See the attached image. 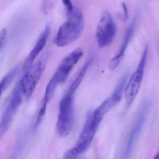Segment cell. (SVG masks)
<instances>
[{"label":"cell","mask_w":159,"mask_h":159,"mask_svg":"<svg viewBox=\"0 0 159 159\" xmlns=\"http://www.w3.org/2000/svg\"><path fill=\"white\" fill-rule=\"evenodd\" d=\"M92 62L87 60L78 72L69 89L61 100L57 123V130L61 137L68 136L74 125V100L75 93L82 82Z\"/></svg>","instance_id":"cell-1"},{"label":"cell","mask_w":159,"mask_h":159,"mask_svg":"<svg viewBox=\"0 0 159 159\" xmlns=\"http://www.w3.org/2000/svg\"><path fill=\"white\" fill-rule=\"evenodd\" d=\"M103 118L95 115L93 110L88 112L87 119L75 145L65 153L63 159H76L87 151L92 142Z\"/></svg>","instance_id":"cell-2"},{"label":"cell","mask_w":159,"mask_h":159,"mask_svg":"<svg viewBox=\"0 0 159 159\" xmlns=\"http://www.w3.org/2000/svg\"><path fill=\"white\" fill-rule=\"evenodd\" d=\"M68 16V20L60 27L54 40V43L59 47L67 46L76 41L84 28V16L79 8H74Z\"/></svg>","instance_id":"cell-3"},{"label":"cell","mask_w":159,"mask_h":159,"mask_svg":"<svg viewBox=\"0 0 159 159\" xmlns=\"http://www.w3.org/2000/svg\"><path fill=\"white\" fill-rule=\"evenodd\" d=\"M47 56L42 55L33 63L19 82L24 98L30 99L35 90L46 66Z\"/></svg>","instance_id":"cell-4"},{"label":"cell","mask_w":159,"mask_h":159,"mask_svg":"<svg viewBox=\"0 0 159 159\" xmlns=\"http://www.w3.org/2000/svg\"><path fill=\"white\" fill-rule=\"evenodd\" d=\"M83 54V49L78 48L64 57L48 84L57 89L59 85L64 83Z\"/></svg>","instance_id":"cell-5"},{"label":"cell","mask_w":159,"mask_h":159,"mask_svg":"<svg viewBox=\"0 0 159 159\" xmlns=\"http://www.w3.org/2000/svg\"><path fill=\"white\" fill-rule=\"evenodd\" d=\"M148 51L149 45H147L143 51L138 67L126 84L124 93L127 107L131 106L139 92L143 78Z\"/></svg>","instance_id":"cell-6"},{"label":"cell","mask_w":159,"mask_h":159,"mask_svg":"<svg viewBox=\"0 0 159 159\" xmlns=\"http://www.w3.org/2000/svg\"><path fill=\"white\" fill-rule=\"evenodd\" d=\"M116 26L110 13L104 11L102 14L96 29V37L98 47L103 48L110 45L116 34Z\"/></svg>","instance_id":"cell-7"},{"label":"cell","mask_w":159,"mask_h":159,"mask_svg":"<svg viewBox=\"0 0 159 159\" xmlns=\"http://www.w3.org/2000/svg\"><path fill=\"white\" fill-rule=\"evenodd\" d=\"M128 77L129 75L128 74L124 75L121 77L113 93L106 100H105L101 105L93 110V112L96 115L103 118L104 116L108 111H110L120 102L127 84Z\"/></svg>","instance_id":"cell-8"},{"label":"cell","mask_w":159,"mask_h":159,"mask_svg":"<svg viewBox=\"0 0 159 159\" xmlns=\"http://www.w3.org/2000/svg\"><path fill=\"white\" fill-rule=\"evenodd\" d=\"M150 105L149 101H145L140 107L137 118L129 137L124 154V159H128L130 155L134 145L143 127L148 113L150 109Z\"/></svg>","instance_id":"cell-9"},{"label":"cell","mask_w":159,"mask_h":159,"mask_svg":"<svg viewBox=\"0 0 159 159\" xmlns=\"http://www.w3.org/2000/svg\"><path fill=\"white\" fill-rule=\"evenodd\" d=\"M135 25H136V21L134 20L129 26V28L127 29L120 48L117 52L116 55L114 56V57L110 60L108 64V68L111 70L113 71L116 70L123 60L125 56L126 49L133 35L134 30H135Z\"/></svg>","instance_id":"cell-10"},{"label":"cell","mask_w":159,"mask_h":159,"mask_svg":"<svg viewBox=\"0 0 159 159\" xmlns=\"http://www.w3.org/2000/svg\"><path fill=\"white\" fill-rule=\"evenodd\" d=\"M50 32V27L47 26L46 27L44 30L41 34L36 44L34 46L33 49L30 52L25 60L23 67V71L25 72H26L31 65L34 63V61L36 58L44 48Z\"/></svg>","instance_id":"cell-11"},{"label":"cell","mask_w":159,"mask_h":159,"mask_svg":"<svg viewBox=\"0 0 159 159\" xmlns=\"http://www.w3.org/2000/svg\"><path fill=\"white\" fill-rule=\"evenodd\" d=\"M23 93L19 83L14 89L10 102L3 114V117L14 118L23 101Z\"/></svg>","instance_id":"cell-12"},{"label":"cell","mask_w":159,"mask_h":159,"mask_svg":"<svg viewBox=\"0 0 159 159\" xmlns=\"http://www.w3.org/2000/svg\"><path fill=\"white\" fill-rule=\"evenodd\" d=\"M19 69V67L17 66L12 69L0 81V84H1L2 92L6 89L13 82L14 78L16 77L18 71Z\"/></svg>","instance_id":"cell-13"},{"label":"cell","mask_w":159,"mask_h":159,"mask_svg":"<svg viewBox=\"0 0 159 159\" xmlns=\"http://www.w3.org/2000/svg\"><path fill=\"white\" fill-rule=\"evenodd\" d=\"M13 118L2 117L0 122V139L3 137L11 126Z\"/></svg>","instance_id":"cell-14"},{"label":"cell","mask_w":159,"mask_h":159,"mask_svg":"<svg viewBox=\"0 0 159 159\" xmlns=\"http://www.w3.org/2000/svg\"><path fill=\"white\" fill-rule=\"evenodd\" d=\"M62 2H63V4L66 7L67 16H69L72 13L74 9L71 1V0H62Z\"/></svg>","instance_id":"cell-15"},{"label":"cell","mask_w":159,"mask_h":159,"mask_svg":"<svg viewBox=\"0 0 159 159\" xmlns=\"http://www.w3.org/2000/svg\"><path fill=\"white\" fill-rule=\"evenodd\" d=\"M7 35V30L6 29H3L0 31V49L2 48L4 43L5 41Z\"/></svg>","instance_id":"cell-16"},{"label":"cell","mask_w":159,"mask_h":159,"mask_svg":"<svg viewBox=\"0 0 159 159\" xmlns=\"http://www.w3.org/2000/svg\"><path fill=\"white\" fill-rule=\"evenodd\" d=\"M20 152V147H18L17 148H16V150L14 151V153L11 155L9 159H17Z\"/></svg>","instance_id":"cell-17"},{"label":"cell","mask_w":159,"mask_h":159,"mask_svg":"<svg viewBox=\"0 0 159 159\" xmlns=\"http://www.w3.org/2000/svg\"><path fill=\"white\" fill-rule=\"evenodd\" d=\"M122 7H123V10H124V16L125 19H127L128 16V9H127V6L124 3H122Z\"/></svg>","instance_id":"cell-18"},{"label":"cell","mask_w":159,"mask_h":159,"mask_svg":"<svg viewBox=\"0 0 159 159\" xmlns=\"http://www.w3.org/2000/svg\"><path fill=\"white\" fill-rule=\"evenodd\" d=\"M154 159H159V153H158V154H157V155H156V156H155Z\"/></svg>","instance_id":"cell-19"},{"label":"cell","mask_w":159,"mask_h":159,"mask_svg":"<svg viewBox=\"0 0 159 159\" xmlns=\"http://www.w3.org/2000/svg\"><path fill=\"white\" fill-rule=\"evenodd\" d=\"M2 87H1V84H0V98H1V94H2Z\"/></svg>","instance_id":"cell-20"}]
</instances>
